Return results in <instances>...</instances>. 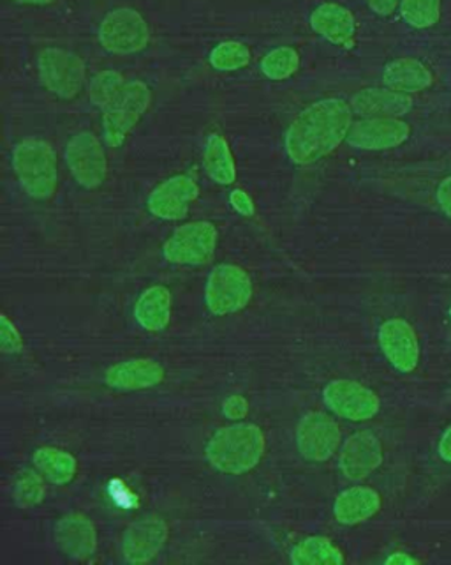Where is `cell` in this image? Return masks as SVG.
<instances>
[{
    "instance_id": "6da1fadb",
    "label": "cell",
    "mask_w": 451,
    "mask_h": 565,
    "mask_svg": "<svg viewBox=\"0 0 451 565\" xmlns=\"http://www.w3.org/2000/svg\"><path fill=\"white\" fill-rule=\"evenodd\" d=\"M351 126L349 103L338 97L316 101L303 108L286 131V154L298 166L317 163L346 141Z\"/></svg>"
},
{
    "instance_id": "7a4b0ae2",
    "label": "cell",
    "mask_w": 451,
    "mask_h": 565,
    "mask_svg": "<svg viewBox=\"0 0 451 565\" xmlns=\"http://www.w3.org/2000/svg\"><path fill=\"white\" fill-rule=\"evenodd\" d=\"M267 449L265 435L253 423H239L217 429L208 440L207 460L217 472L230 475L247 474L256 469Z\"/></svg>"
},
{
    "instance_id": "3957f363",
    "label": "cell",
    "mask_w": 451,
    "mask_h": 565,
    "mask_svg": "<svg viewBox=\"0 0 451 565\" xmlns=\"http://www.w3.org/2000/svg\"><path fill=\"white\" fill-rule=\"evenodd\" d=\"M11 163L23 192L34 200H50L59 184V161L48 141L25 138L14 147Z\"/></svg>"
},
{
    "instance_id": "277c9868",
    "label": "cell",
    "mask_w": 451,
    "mask_h": 565,
    "mask_svg": "<svg viewBox=\"0 0 451 565\" xmlns=\"http://www.w3.org/2000/svg\"><path fill=\"white\" fill-rule=\"evenodd\" d=\"M253 293V279L244 267L235 264H219L208 276L205 304L212 315H235L247 308Z\"/></svg>"
},
{
    "instance_id": "5b68a950",
    "label": "cell",
    "mask_w": 451,
    "mask_h": 565,
    "mask_svg": "<svg viewBox=\"0 0 451 565\" xmlns=\"http://www.w3.org/2000/svg\"><path fill=\"white\" fill-rule=\"evenodd\" d=\"M150 103H152V91L147 83L141 80L127 82L120 96L103 112L104 143L112 149L123 147L129 132L149 112Z\"/></svg>"
},
{
    "instance_id": "8992f818",
    "label": "cell",
    "mask_w": 451,
    "mask_h": 565,
    "mask_svg": "<svg viewBox=\"0 0 451 565\" xmlns=\"http://www.w3.org/2000/svg\"><path fill=\"white\" fill-rule=\"evenodd\" d=\"M37 73L43 88L60 100H74L85 88V62L66 48H45L37 57Z\"/></svg>"
},
{
    "instance_id": "52a82bcc",
    "label": "cell",
    "mask_w": 451,
    "mask_h": 565,
    "mask_svg": "<svg viewBox=\"0 0 451 565\" xmlns=\"http://www.w3.org/2000/svg\"><path fill=\"white\" fill-rule=\"evenodd\" d=\"M97 37L108 54H140L149 46L150 27L138 11L132 8H118L104 16Z\"/></svg>"
},
{
    "instance_id": "ba28073f",
    "label": "cell",
    "mask_w": 451,
    "mask_h": 565,
    "mask_svg": "<svg viewBox=\"0 0 451 565\" xmlns=\"http://www.w3.org/2000/svg\"><path fill=\"white\" fill-rule=\"evenodd\" d=\"M219 232L210 221H193L173 232L163 244V256L170 264L204 265L216 253Z\"/></svg>"
},
{
    "instance_id": "9c48e42d",
    "label": "cell",
    "mask_w": 451,
    "mask_h": 565,
    "mask_svg": "<svg viewBox=\"0 0 451 565\" xmlns=\"http://www.w3.org/2000/svg\"><path fill=\"white\" fill-rule=\"evenodd\" d=\"M66 163L72 177L85 189L103 186L108 175V160L103 143L92 131H80L66 146Z\"/></svg>"
},
{
    "instance_id": "30bf717a",
    "label": "cell",
    "mask_w": 451,
    "mask_h": 565,
    "mask_svg": "<svg viewBox=\"0 0 451 565\" xmlns=\"http://www.w3.org/2000/svg\"><path fill=\"white\" fill-rule=\"evenodd\" d=\"M326 408L346 420H369L381 408L380 397L372 389L355 380H334L323 389Z\"/></svg>"
},
{
    "instance_id": "8fae6325",
    "label": "cell",
    "mask_w": 451,
    "mask_h": 565,
    "mask_svg": "<svg viewBox=\"0 0 451 565\" xmlns=\"http://www.w3.org/2000/svg\"><path fill=\"white\" fill-rule=\"evenodd\" d=\"M340 428L325 412L303 415L297 426V447L303 460L312 463L328 461L340 443Z\"/></svg>"
},
{
    "instance_id": "7c38bea8",
    "label": "cell",
    "mask_w": 451,
    "mask_h": 565,
    "mask_svg": "<svg viewBox=\"0 0 451 565\" xmlns=\"http://www.w3.org/2000/svg\"><path fill=\"white\" fill-rule=\"evenodd\" d=\"M199 196L198 183L189 175H175L159 184L150 193L147 209L164 221H181L189 215L193 201Z\"/></svg>"
},
{
    "instance_id": "4fadbf2b",
    "label": "cell",
    "mask_w": 451,
    "mask_h": 565,
    "mask_svg": "<svg viewBox=\"0 0 451 565\" xmlns=\"http://www.w3.org/2000/svg\"><path fill=\"white\" fill-rule=\"evenodd\" d=\"M378 339L384 357L401 373H413L420 365V343L407 320H386L380 327Z\"/></svg>"
},
{
    "instance_id": "5bb4252c",
    "label": "cell",
    "mask_w": 451,
    "mask_h": 565,
    "mask_svg": "<svg viewBox=\"0 0 451 565\" xmlns=\"http://www.w3.org/2000/svg\"><path fill=\"white\" fill-rule=\"evenodd\" d=\"M383 465V446L378 435L369 429L357 431L344 442L338 454V466L349 481H363Z\"/></svg>"
},
{
    "instance_id": "9a60e30c",
    "label": "cell",
    "mask_w": 451,
    "mask_h": 565,
    "mask_svg": "<svg viewBox=\"0 0 451 565\" xmlns=\"http://www.w3.org/2000/svg\"><path fill=\"white\" fill-rule=\"evenodd\" d=\"M410 137V126L406 120L393 117H374L352 123L348 146L361 151H386L402 146Z\"/></svg>"
},
{
    "instance_id": "2e32d148",
    "label": "cell",
    "mask_w": 451,
    "mask_h": 565,
    "mask_svg": "<svg viewBox=\"0 0 451 565\" xmlns=\"http://www.w3.org/2000/svg\"><path fill=\"white\" fill-rule=\"evenodd\" d=\"M166 521L161 518H144L136 521L124 533L123 555L129 564H147L163 550L166 544Z\"/></svg>"
},
{
    "instance_id": "e0dca14e",
    "label": "cell",
    "mask_w": 451,
    "mask_h": 565,
    "mask_svg": "<svg viewBox=\"0 0 451 565\" xmlns=\"http://www.w3.org/2000/svg\"><path fill=\"white\" fill-rule=\"evenodd\" d=\"M311 28L317 36L325 37L326 42L335 46L351 48L357 34V20L351 11L335 2H325L312 11Z\"/></svg>"
},
{
    "instance_id": "ac0fdd59",
    "label": "cell",
    "mask_w": 451,
    "mask_h": 565,
    "mask_svg": "<svg viewBox=\"0 0 451 565\" xmlns=\"http://www.w3.org/2000/svg\"><path fill=\"white\" fill-rule=\"evenodd\" d=\"M55 541L63 555L74 561H86L97 550V532L86 516L68 515L55 527Z\"/></svg>"
},
{
    "instance_id": "d6986e66",
    "label": "cell",
    "mask_w": 451,
    "mask_h": 565,
    "mask_svg": "<svg viewBox=\"0 0 451 565\" xmlns=\"http://www.w3.org/2000/svg\"><path fill=\"white\" fill-rule=\"evenodd\" d=\"M352 114L374 119V117H393L398 119L413 108L409 94L393 89H363L349 101Z\"/></svg>"
},
{
    "instance_id": "ffe728a7",
    "label": "cell",
    "mask_w": 451,
    "mask_h": 565,
    "mask_svg": "<svg viewBox=\"0 0 451 565\" xmlns=\"http://www.w3.org/2000/svg\"><path fill=\"white\" fill-rule=\"evenodd\" d=\"M163 366L154 359H131L112 366L104 374L108 388L118 391H141V389L155 388L163 382Z\"/></svg>"
},
{
    "instance_id": "44dd1931",
    "label": "cell",
    "mask_w": 451,
    "mask_h": 565,
    "mask_svg": "<svg viewBox=\"0 0 451 565\" xmlns=\"http://www.w3.org/2000/svg\"><path fill=\"white\" fill-rule=\"evenodd\" d=\"M381 511L380 493L369 486H352L344 489L334 504L335 520L346 527L360 524Z\"/></svg>"
},
{
    "instance_id": "7402d4cb",
    "label": "cell",
    "mask_w": 451,
    "mask_h": 565,
    "mask_svg": "<svg viewBox=\"0 0 451 565\" xmlns=\"http://www.w3.org/2000/svg\"><path fill=\"white\" fill-rule=\"evenodd\" d=\"M173 296L163 285H154L141 293L135 304V319L144 331L159 333L172 320Z\"/></svg>"
},
{
    "instance_id": "603a6c76",
    "label": "cell",
    "mask_w": 451,
    "mask_h": 565,
    "mask_svg": "<svg viewBox=\"0 0 451 565\" xmlns=\"http://www.w3.org/2000/svg\"><path fill=\"white\" fill-rule=\"evenodd\" d=\"M383 82L393 91L410 94V92L429 89L432 85L433 77L424 62L404 57V59H395L386 65L383 71Z\"/></svg>"
},
{
    "instance_id": "cb8c5ba5",
    "label": "cell",
    "mask_w": 451,
    "mask_h": 565,
    "mask_svg": "<svg viewBox=\"0 0 451 565\" xmlns=\"http://www.w3.org/2000/svg\"><path fill=\"white\" fill-rule=\"evenodd\" d=\"M205 170L213 183L230 186L236 181V163L230 143L219 132L207 140L204 151Z\"/></svg>"
},
{
    "instance_id": "d4e9b609",
    "label": "cell",
    "mask_w": 451,
    "mask_h": 565,
    "mask_svg": "<svg viewBox=\"0 0 451 565\" xmlns=\"http://www.w3.org/2000/svg\"><path fill=\"white\" fill-rule=\"evenodd\" d=\"M34 466L48 483L63 486L77 477L78 461L71 452L60 451L55 447H42L34 452Z\"/></svg>"
},
{
    "instance_id": "484cf974",
    "label": "cell",
    "mask_w": 451,
    "mask_h": 565,
    "mask_svg": "<svg viewBox=\"0 0 451 565\" xmlns=\"http://www.w3.org/2000/svg\"><path fill=\"white\" fill-rule=\"evenodd\" d=\"M289 561L297 565H340L346 556L328 538L314 535L300 541L289 553Z\"/></svg>"
},
{
    "instance_id": "4316f807",
    "label": "cell",
    "mask_w": 451,
    "mask_h": 565,
    "mask_svg": "<svg viewBox=\"0 0 451 565\" xmlns=\"http://www.w3.org/2000/svg\"><path fill=\"white\" fill-rule=\"evenodd\" d=\"M126 85L124 74L113 71V69H104L101 73L95 74L89 83V100L95 108L104 112L113 101L120 96V92L126 89Z\"/></svg>"
},
{
    "instance_id": "83f0119b",
    "label": "cell",
    "mask_w": 451,
    "mask_h": 565,
    "mask_svg": "<svg viewBox=\"0 0 451 565\" xmlns=\"http://www.w3.org/2000/svg\"><path fill=\"white\" fill-rule=\"evenodd\" d=\"M259 68L271 82H282L297 74L300 69V55L291 46H279L263 57Z\"/></svg>"
},
{
    "instance_id": "f1b7e54d",
    "label": "cell",
    "mask_w": 451,
    "mask_h": 565,
    "mask_svg": "<svg viewBox=\"0 0 451 565\" xmlns=\"http://www.w3.org/2000/svg\"><path fill=\"white\" fill-rule=\"evenodd\" d=\"M251 57L253 55L245 43L222 42L210 51L208 62L216 71L231 73V71L247 68L251 65Z\"/></svg>"
},
{
    "instance_id": "f546056e",
    "label": "cell",
    "mask_w": 451,
    "mask_h": 565,
    "mask_svg": "<svg viewBox=\"0 0 451 565\" xmlns=\"http://www.w3.org/2000/svg\"><path fill=\"white\" fill-rule=\"evenodd\" d=\"M401 14L410 27H433L441 16V0H401Z\"/></svg>"
},
{
    "instance_id": "4dcf8cb0",
    "label": "cell",
    "mask_w": 451,
    "mask_h": 565,
    "mask_svg": "<svg viewBox=\"0 0 451 565\" xmlns=\"http://www.w3.org/2000/svg\"><path fill=\"white\" fill-rule=\"evenodd\" d=\"M13 497L14 501L23 509L37 506L45 497L43 478L32 470H23L22 474L14 481Z\"/></svg>"
},
{
    "instance_id": "1f68e13d",
    "label": "cell",
    "mask_w": 451,
    "mask_h": 565,
    "mask_svg": "<svg viewBox=\"0 0 451 565\" xmlns=\"http://www.w3.org/2000/svg\"><path fill=\"white\" fill-rule=\"evenodd\" d=\"M0 348L5 356L20 354L23 348L22 334L19 333L16 325L8 319V315H0Z\"/></svg>"
},
{
    "instance_id": "d6a6232c",
    "label": "cell",
    "mask_w": 451,
    "mask_h": 565,
    "mask_svg": "<svg viewBox=\"0 0 451 565\" xmlns=\"http://www.w3.org/2000/svg\"><path fill=\"white\" fill-rule=\"evenodd\" d=\"M248 412V403L244 396H231L222 405V414L231 420H242Z\"/></svg>"
},
{
    "instance_id": "836d02e7",
    "label": "cell",
    "mask_w": 451,
    "mask_h": 565,
    "mask_svg": "<svg viewBox=\"0 0 451 565\" xmlns=\"http://www.w3.org/2000/svg\"><path fill=\"white\" fill-rule=\"evenodd\" d=\"M230 204L239 215L245 216V218H251V216H254V212H256L253 198H251L247 193L242 192V189L231 192Z\"/></svg>"
},
{
    "instance_id": "e575fe53",
    "label": "cell",
    "mask_w": 451,
    "mask_h": 565,
    "mask_svg": "<svg viewBox=\"0 0 451 565\" xmlns=\"http://www.w3.org/2000/svg\"><path fill=\"white\" fill-rule=\"evenodd\" d=\"M438 204L442 212L451 219V175L439 184Z\"/></svg>"
},
{
    "instance_id": "d590c367",
    "label": "cell",
    "mask_w": 451,
    "mask_h": 565,
    "mask_svg": "<svg viewBox=\"0 0 451 565\" xmlns=\"http://www.w3.org/2000/svg\"><path fill=\"white\" fill-rule=\"evenodd\" d=\"M367 4L375 14L390 16V14H393V11L397 10L401 0H367Z\"/></svg>"
},
{
    "instance_id": "8d00e7d4",
    "label": "cell",
    "mask_w": 451,
    "mask_h": 565,
    "mask_svg": "<svg viewBox=\"0 0 451 565\" xmlns=\"http://www.w3.org/2000/svg\"><path fill=\"white\" fill-rule=\"evenodd\" d=\"M438 452L442 461L451 463V424L444 429V434H442L441 440H439Z\"/></svg>"
},
{
    "instance_id": "74e56055",
    "label": "cell",
    "mask_w": 451,
    "mask_h": 565,
    "mask_svg": "<svg viewBox=\"0 0 451 565\" xmlns=\"http://www.w3.org/2000/svg\"><path fill=\"white\" fill-rule=\"evenodd\" d=\"M386 564L390 565H409V564H418V561H416L415 556L407 555V553H393L392 556H389L386 558Z\"/></svg>"
},
{
    "instance_id": "f35d334b",
    "label": "cell",
    "mask_w": 451,
    "mask_h": 565,
    "mask_svg": "<svg viewBox=\"0 0 451 565\" xmlns=\"http://www.w3.org/2000/svg\"><path fill=\"white\" fill-rule=\"evenodd\" d=\"M14 2L23 5H50L55 0H14Z\"/></svg>"
}]
</instances>
